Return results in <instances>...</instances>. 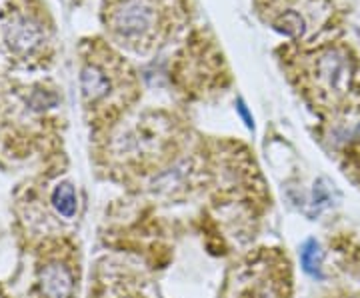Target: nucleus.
<instances>
[{
	"label": "nucleus",
	"mask_w": 360,
	"mask_h": 298,
	"mask_svg": "<svg viewBox=\"0 0 360 298\" xmlns=\"http://www.w3.org/2000/svg\"><path fill=\"white\" fill-rule=\"evenodd\" d=\"M226 298H290L288 260L266 254L234 268Z\"/></svg>",
	"instance_id": "1"
},
{
	"label": "nucleus",
	"mask_w": 360,
	"mask_h": 298,
	"mask_svg": "<svg viewBox=\"0 0 360 298\" xmlns=\"http://www.w3.org/2000/svg\"><path fill=\"white\" fill-rule=\"evenodd\" d=\"M352 84H354L352 60L340 51L324 52L316 63L312 77L316 101L328 108H345L352 94Z\"/></svg>",
	"instance_id": "2"
},
{
	"label": "nucleus",
	"mask_w": 360,
	"mask_h": 298,
	"mask_svg": "<svg viewBox=\"0 0 360 298\" xmlns=\"http://www.w3.org/2000/svg\"><path fill=\"white\" fill-rule=\"evenodd\" d=\"M155 26V13L144 0H122L115 11V28L129 40H139Z\"/></svg>",
	"instance_id": "3"
},
{
	"label": "nucleus",
	"mask_w": 360,
	"mask_h": 298,
	"mask_svg": "<svg viewBox=\"0 0 360 298\" xmlns=\"http://www.w3.org/2000/svg\"><path fill=\"white\" fill-rule=\"evenodd\" d=\"M54 200H56V207H58V210L65 214V216H70L72 212H75V193H72V188L68 186V184H65V186H60L58 190H56V196H54Z\"/></svg>",
	"instance_id": "4"
},
{
	"label": "nucleus",
	"mask_w": 360,
	"mask_h": 298,
	"mask_svg": "<svg viewBox=\"0 0 360 298\" xmlns=\"http://www.w3.org/2000/svg\"><path fill=\"white\" fill-rule=\"evenodd\" d=\"M302 264H304V271H309V273H319L321 252H319L316 242H309V245L304 247V252H302Z\"/></svg>",
	"instance_id": "5"
}]
</instances>
